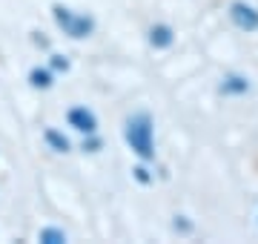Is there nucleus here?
<instances>
[{
  "mask_svg": "<svg viewBox=\"0 0 258 244\" xmlns=\"http://www.w3.org/2000/svg\"><path fill=\"white\" fill-rule=\"evenodd\" d=\"M230 18L241 32H258V12L252 6H247V3H232Z\"/></svg>",
  "mask_w": 258,
  "mask_h": 244,
  "instance_id": "3",
  "label": "nucleus"
},
{
  "mask_svg": "<svg viewBox=\"0 0 258 244\" xmlns=\"http://www.w3.org/2000/svg\"><path fill=\"white\" fill-rule=\"evenodd\" d=\"M32 84H35V86H49V84H52V78H49V72L35 69V72H32Z\"/></svg>",
  "mask_w": 258,
  "mask_h": 244,
  "instance_id": "8",
  "label": "nucleus"
},
{
  "mask_svg": "<svg viewBox=\"0 0 258 244\" xmlns=\"http://www.w3.org/2000/svg\"><path fill=\"white\" fill-rule=\"evenodd\" d=\"M40 241H46V244H63L66 241V233H63V230H55V227H46V230H40Z\"/></svg>",
  "mask_w": 258,
  "mask_h": 244,
  "instance_id": "6",
  "label": "nucleus"
},
{
  "mask_svg": "<svg viewBox=\"0 0 258 244\" xmlns=\"http://www.w3.org/2000/svg\"><path fill=\"white\" fill-rule=\"evenodd\" d=\"M126 144L132 147L135 155H141L144 161H149L155 155V132H152V121L149 115H132L126 121Z\"/></svg>",
  "mask_w": 258,
  "mask_h": 244,
  "instance_id": "1",
  "label": "nucleus"
},
{
  "mask_svg": "<svg viewBox=\"0 0 258 244\" xmlns=\"http://www.w3.org/2000/svg\"><path fill=\"white\" fill-rule=\"evenodd\" d=\"M46 141L52 144L57 152H66V150H69V141H66L60 132H55V130H49V132H46Z\"/></svg>",
  "mask_w": 258,
  "mask_h": 244,
  "instance_id": "7",
  "label": "nucleus"
},
{
  "mask_svg": "<svg viewBox=\"0 0 258 244\" xmlns=\"http://www.w3.org/2000/svg\"><path fill=\"white\" fill-rule=\"evenodd\" d=\"M52 12H55L57 26L63 29L69 38H86V35L95 29L92 18H86V15H75V12L66 9V6H55Z\"/></svg>",
  "mask_w": 258,
  "mask_h": 244,
  "instance_id": "2",
  "label": "nucleus"
},
{
  "mask_svg": "<svg viewBox=\"0 0 258 244\" xmlns=\"http://www.w3.org/2000/svg\"><path fill=\"white\" fill-rule=\"evenodd\" d=\"M149 43L158 49H166L169 43H172V29L169 26H152V32H149Z\"/></svg>",
  "mask_w": 258,
  "mask_h": 244,
  "instance_id": "5",
  "label": "nucleus"
},
{
  "mask_svg": "<svg viewBox=\"0 0 258 244\" xmlns=\"http://www.w3.org/2000/svg\"><path fill=\"white\" fill-rule=\"evenodd\" d=\"M69 127H75L78 132H95L98 118H95V112H89L86 106H75L72 112H69Z\"/></svg>",
  "mask_w": 258,
  "mask_h": 244,
  "instance_id": "4",
  "label": "nucleus"
}]
</instances>
